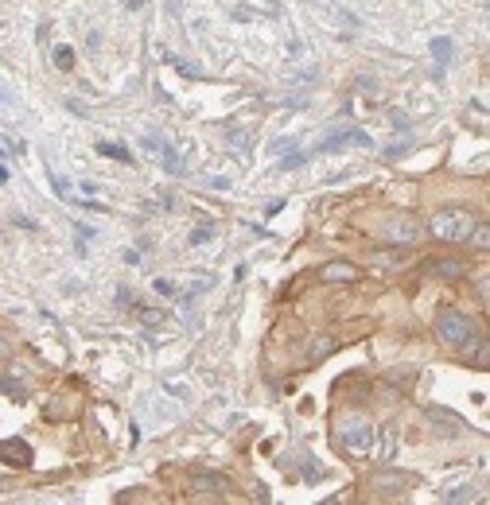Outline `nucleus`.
Instances as JSON below:
<instances>
[{
	"instance_id": "obj_6",
	"label": "nucleus",
	"mask_w": 490,
	"mask_h": 505,
	"mask_svg": "<svg viewBox=\"0 0 490 505\" xmlns=\"http://www.w3.org/2000/svg\"><path fill=\"white\" fill-rule=\"evenodd\" d=\"M343 144H358V148H370L373 140L362 129H343V133H335V136H327V140H319V148L315 152H335V148H343Z\"/></svg>"
},
{
	"instance_id": "obj_12",
	"label": "nucleus",
	"mask_w": 490,
	"mask_h": 505,
	"mask_svg": "<svg viewBox=\"0 0 490 505\" xmlns=\"http://www.w3.org/2000/svg\"><path fill=\"white\" fill-rule=\"evenodd\" d=\"M428 272H432V276H440V280H448V276H463L467 265H463V261H452V257H448V261H432Z\"/></svg>"
},
{
	"instance_id": "obj_17",
	"label": "nucleus",
	"mask_w": 490,
	"mask_h": 505,
	"mask_svg": "<svg viewBox=\"0 0 490 505\" xmlns=\"http://www.w3.org/2000/svg\"><path fill=\"white\" fill-rule=\"evenodd\" d=\"M432 55H436V66H448L452 62V39H432Z\"/></svg>"
},
{
	"instance_id": "obj_8",
	"label": "nucleus",
	"mask_w": 490,
	"mask_h": 505,
	"mask_svg": "<svg viewBox=\"0 0 490 505\" xmlns=\"http://www.w3.org/2000/svg\"><path fill=\"white\" fill-rule=\"evenodd\" d=\"M424 416H428V420L436 424V428H448L443 435H463V432H467V424L459 420L455 412H448V409H436V404H432V409L424 412Z\"/></svg>"
},
{
	"instance_id": "obj_13",
	"label": "nucleus",
	"mask_w": 490,
	"mask_h": 505,
	"mask_svg": "<svg viewBox=\"0 0 490 505\" xmlns=\"http://www.w3.org/2000/svg\"><path fill=\"white\" fill-rule=\"evenodd\" d=\"M144 144L148 148H156V152H160V164H164V168L168 171H180L183 164H180V156H175V152H171V144L168 140H164V144H160V140H156V136H148V140H144Z\"/></svg>"
},
{
	"instance_id": "obj_2",
	"label": "nucleus",
	"mask_w": 490,
	"mask_h": 505,
	"mask_svg": "<svg viewBox=\"0 0 490 505\" xmlns=\"http://www.w3.org/2000/svg\"><path fill=\"white\" fill-rule=\"evenodd\" d=\"M339 443H343V451H350V455H366L373 443V424L362 416V412H354V416H343V424H339Z\"/></svg>"
},
{
	"instance_id": "obj_5",
	"label": "nucleus",
	"mask_w": 490,
	"mask_h": 505,
	"mask_svg": "<svg viewBox=\"0 0 490 505\" xmlns=\"http://www.w3.org/2000/svg\"><path fill=\"white\" fill-rule=\"evenodd\" d=\"M311 8H315V12H319L331 27L347 31V36H350V31H358V16H350L347 8H339L335 0H311Z\"/></svg>"
},
{
	"instance_id": "obj_10",
	"label": "nucleus",
	"mask_w": 490,
	"mask_h": 505,
	"mask_svg": "<svg viewBox=\"0 0 490 505\" xmlns=\"http://www.w3.org/2000/svg\"><path fill=\"white\" fill-rule=\"evenodd\" d=\"M319 276L327 280V284H350V280L358 276V268L350 265V261H331V265L319 268Z\"/></svg>"
},
{
	"instance_id": "obj_21",
	"label": "nucleus",
	"mask_w": 490,
	"mask_h": 505,
	"mask_svg": "<svg viewBox=\"0 0 490 505\" xmlns=\"http://www.w3.org/2000/svg\"><path fill=\"white\" fill-rule=\"evenodd\" d=\"M210 237H215V229L203 226V229H195V233H191V245H203V241H210Z\"/></svg>"
},
{
	"instance_id": "obj_11",
	"label": "nucleus",
	"mask_w": 490,
	"mask_h": 505,
	"mask_svg": "<svg viewBox=\"0 0 490 505\" xmlns=\"http://www.w3.org/2000/svg\"><path fill=\"white\" fill-rule=\"evenodd\" d=\"M378 493H385V497H393L397 490H408L413 486V474H397V470H385V474H378Z\"/></svg>"
},
{
	"instance_id": "obj_19",
	"label": "nucleus",
	"mask_w": 490,
	"mask_h": 505,
	"mask_svg": "<svg viewBox=\"0 0 490 505\" xmlns=\"http://www.w3.org/2000/svg\"><path fill=\"white\" fill-rule=\"evenodd\" d=\"M55 66H59V70H74V51L71 47H55Z\"/></svg>"
},
{
	"instance_id": "obj_1",
	"label": "nucleus",
	"mask_w": 490,
	"mask_h": 505,
	"mask_svg": "<svg viewBox=\"0 0 490 505\" xmlns=\"http://www.w3.org/2000/svg\"><path fill=\"white\" fill-rule=\"evenodd\" d=\"M436 335H440L443 346L463 350L467 342H475V338H478V331H475V323H471L463 311H440V315H436Z\"/></svg>"
},
{
	"instance_id": "obj_3",
	"label": "nucleus",
	"mask_w": 490,
	"mask_h": 505,
	"mask_svg": "<svg viewBox=\"0 0 490 505\" xmlns=\"http://www.w3.org/2000/svg\"><path fill=\"white\" fill-rule=\"evenodd\" d=\"M478 218L471 214V210H440V214H432V233L440 241H467V233H471V226H475Z\"/></svg>"
},
{
	"instance_id": "obj_15",
	"label": "nucleus",
	"mask_w": 490,
	"mask_h": 505,
	"mask_svg": "<svg viewBox=\"0 0 490 505\" xmlns=\"http://www.w3.org/2000/svg\"><path fill=\"white\" fill-rule=\"evenodd\" d=\"M97 152H101V156H109V159H117V164H132V152H129V148L109 144V140H101V144H97Z\"/></svg>"
},
{
	"instance_id": "obj_23",
	"label": "nucleus",
	"mask_w": 490,
	"mask_h": 505,
	"mask_svg": "<svg viewBox=\"0 0 490 505\" xmlns=\"http://www.w3.org/2000/svg\"><path fill=\"white\" fill-rule=\"evenodd\" d=\"M144 4H148V0H125V8H129V12H140Z\"/></svg>"
},
{
	"instance_id": "obj_20",
	"label": "nucleus",
	"mask_w": 490,
	"mask_h": 505,
	"mask_svg": "<svg viewBox=\"0 0 490 505\" xmlns=\"http://www.w3.org/2000/svg\"><path fill=\"white\" fill-rule=\"evenodd\" d=\"M226 144L238 148V156H245V148H249V133H226Z\"/></svg>"
},
{
	"instance_id": "obj_18",
	"label": "nucleus",
	"mask_w": 490,
	"mask_h": 505,
	"mask_svg": "<svg viewBox=\"0 0 490 505\" xmlns=\"http://www.w3.org/2000/svg\"><path fill=\"white\" fill-rule=\"evenodd\" d=\"M475 497H478V490H475V486H459V490L443 493V502H448V505H459V502H475Z\"/></svg>"
},
{
	"instance_id": "obj_4",
	"label": "nucleus",
	"mask_w": 490,
	"mask_h": 505,
	"mask_svg": "<svg viewBox=\"0 0 490 505\" xmlns=\"http://www.w3.org/2000/svg\"><path fill=\"white\" fill-rule=\"evenodd\" d=\"M382 233L389 241H397V245H413L417 233H420V226H417V218L413 214H393V218H385L382 222Z\"/></svg>"
},
{
	"instance_id": "obj_16",
	"label": "nucleus",
	"mask_w": 490,
	"mask_h": 505,
	"mask_svg": "<svg viewBox=\"0 0 490 505\" xmlns=\"http://www.w3.org/2000/svg\"><path fill=\"white\" fill-rule=\"evenodd\" d=\"M467 241H471L475 249H490V226H487V222H475L471 233H467Z\"/></svg>"
},
{
	"instance_id": "obj_22",
	"label": "nucleus",
	"mask_w": 490,
	"mask_h": 505,
	"mask_svg": "<svg viewBox=\"0 0 490 505\" xmlns=\"http://www.w3.org/2000/svg\"><path fill=\"white\" fill-rule=\"evenodd\" d=\"M156 292H160V296H175V284H171V280H156Z\"/></svg>"
},
{
	"instance_id": "obj_9",
	"label": "nucleus",
	"mask_w": 490,
	"mask_h": 505,
	"mask_svg": "<svg viewBox=\"0 0 490 505\" xmlns=\"http://www.w3.org/2000/svg\"><path fill=\"white\" fill-rule=\"evenodd\" d=\"M0 458L12 467H32V447L24 439H8V443H0Z\"/></svg>"
},
{
	"instance_id": "obj_14",
	"label": "nucleus",
	"mask_w": 490,
	"mask_h": 505,
	"mask_svg": "<svg viewBox=\"0 0 490 505\" xmlns=\"http://www.w3.org/2000/svg\"><path fill=\"white\" fill-rule=\"evenodd\" d=\"M136 319H140L144 326H164L171 319V311H168V307H140V311H136Z\"/></svg>"
},
{
	"instance_id": "obj_7",
	"label": "nucleus",
	"mask_w": 490,
	"mask_h": 505,
	"mask_svg": "<svg viewBox=\"0 0 490 505\" xmlns=\"http://www.w3.org/2000/svg\"><path fill=\"white\" fill-rule=\"evenodd\" d=\"M195 493H210V497H222V493H234V482L222 478V474H195L191 478Z\"/></svg>"
}]
</instances>
